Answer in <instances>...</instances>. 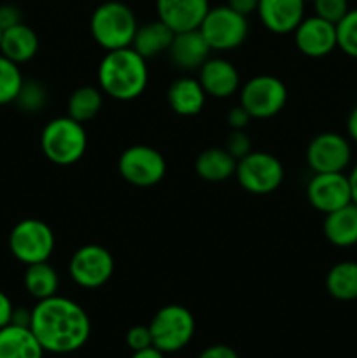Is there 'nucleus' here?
I'll use <instances>...</instances> for the list:
<instances>
[{"label": "nucleus", "instance_id": "f257e3e1", "mask_svg": "<svg viewBox=\"0 0 357 358\" xmlns=\"http://www.w3.org/2000/svg\"><path fill=\"white\" fill-rule=\"evenodd\" d=\"M30 329L44 352L66 355L86 345L91 322L80 304L56 294L31 308Z\"/></svg>", "mask_w": 357, "mask_h": 358}, {"label": "nucleus", "instance_id": "f03ea898", "mask_svg": "<svg viewBox=\"0 0 357 358\" xmlns=\"http://www.w3.org/2000/svg\"><path fill=\"white\" fill-rule=\"evenodd\" d=\"M149 80L147 59L133 48L107 51L98 65L102 93L119 101H132L146 91Z\"/></svg>", "mask_w": 357, "mask_h": 358}, {"label": "nucleus", "instance_id": "7ed1b4c3", "mask_svg": "<svg viewBox=\"0 0 357 358\" xmlns=\"http://www.w3.org/2000/svg\"><path fill=\"white\" fill-rule=\"evenodd\" d=\"M136 28H139V23L133 10L118 0L100 3L91 14V35L94 42L105 51L132 48Z\"/></svg>", "mask_w": 357, "mask_h": 358}, {"label": "nucleus", "instance_id": "20e7f679", "mask_svg": "<svg viewBox=\"0 0 357 358\" xmlns=\"http://www.w3.org/2000/svg\"><path fill=\"white\" fill-rule=\"evenodd\" d=\"M44 156L58 166H70L84 156L88 147L86 129L83 122L63 115L49 121L41 135Z\"/></svg>", "mask_w": 357, "mask_h": 358}, {"label": "nucleus", "instance_id": "39448f33", "mask_svg": "<svg viewBox=\"0 0 357 358\" xmlns=\"http://www.w3.org/2000/svg\"><path fill=\"white\" fill-rule=\"evenodd\" d=\"M195 317L181 304L163 306L149 324L153 346L163 353H175L186 348L195 336Z\"/></svg>", "mask_w": 357, "mask_h": 358}, {"label": "nucleus", "instance_id": "423d86ee", "mask_svg": "<svg viewBox=\"0 0 357 358\" xmlns=\"http://www.w3.org/2000/svg\"><path fill=\"white\" fill-rule=\"evenodd\" d=\"M55 243L52 229L38 219L20 220L9 234L10 254L24 266L49 261Z\"/></svg>", "mask_w": 357, "mask_h": 358}, {"label": "nucleus", "instance_id": "0eeeda50", "mask_svg": "<svg viewBox=\"0 0 357 358\" xmlns=\"http://www.w3.org/2000/svg\"><path fill=\"white\" fill-rule=\"evenodd\" d=\"M200 31L212 51H231L240 48L247 38L248 21L247 16L230 6L214 7L200 24Z\"/></svg>", "mask_w": 357, "mask_h": 358}, {"label": "nucleus", "instance_id": "6e6552de", "mask_svg": "<svg viewBox=\"0 0 357 358\" xmlns=\"http://www.w3.org/2000/svg\"><path fill=\"white\" fill-rule=\"evenodd\" d=\"M237 180L251 194H270L276 191L284 180V166L280 159L265 150H251L238 159Z\"/></svg>", "mask_w": 357, "mask_h": 358}, {"label": "nucleus", "instance_id": "1a4fd4ad", "mask_svg": "<svg viewBox=\"0 0 357 358\" xmlns=\"http://www.w3.org/2000/svg\"><path fill=\"white\" fill-rule=\"evenodd\" d=\"M287 101V87L279 77L255 76L244 84L240 105L252 119H270L279 114Z\"/></svg>", "mask_w": 357, "mask_h": 358}, {"label": "nucleus", "instance_id": "9d476101", "mask_svg": "<svg viewBox=\"0 0 357 358\" xmlns=\"http://www.w3.org/2000/svg\"><path fill=\"white\" fill-rule=\"evenodd\" d=\"M119 173L135 187H153L160 184L167 173L163 154L149 145H132L119 157Z\"/></svg>", "mask_w": 357, "mask_h": 358}, {"label": "nucleus", "instance_id": "9b49d317", "mask_svg": "<svg viewBox=\"0 0 357 358\" xmlns=\"http://www.w3.org/2000/svg\"><path fill=\"white\" fill-rule=\"evenodd\" d=\"M69 271L83 289H100L114 275V257L102 245H84L74 252Z\"/></svg>", "mask_w": 357, "mask_h": 358}, {"label": "nucleus", "instance_id": "f8f14e48", "mask_svg": "<svg viewBox=\"0 0 357 358\" xmlns=\"http://www.w3.org/2000/svg\"><path fill=\"white\" fill-rule=\"evenodd\" d=\"M350 161L352 147L340 133H321L308 143L307 163L314 173H343Z\"/></svg>", "mask_w": 357, "mask_h": 358}, {"label": "nucleus", "instance_id": "ddd939ff", "mask_svg": "<svg viewBox=\"0 0 357 358\" xmlns=\"http://www.w3.org/2000/svg\"><path fill=\"white\" fill-rule=\"evenodd\" d=\"M308 203L324 215L352 203L349 175L345 173H314L307 185Z\"/></svg>", "mask_w": 357, "mask_h": 358}, {"label": "nucleus", "instance_id": "4468645a", "mask_svg": "<svg viewBox=\"0 0 357 358\" xmlns=\"http://www.w3.org/2000/svg\"><path fill=\"white\" fill-rule=\"evenodd\" d=\"M294 42L300 52L308 58H324L338 48L336 24L318 16L303 17L294 30Z\"/></svg>", "mask_w": 357, "mask_h": 358}, {"label": "nucleus", "instance_id": "2eb2a0df", "mask_svg": "<svg viewBox=\"0 0 357 358\" xmlns=\"http://www.w3.org/2000/svg\"><path fill=\"white\" fill-rule=\"evenodd\" d=\"M158 20L178 31L196 30L210 10L209 0H156Z\"/></svg>", "mask_w": 357, "mask_h": 358}, {"label": "nucleus", "instance_id": "dca6fc26", "mask_svg": "<svg viewBox=\"0 0 357 358\" xmlns=\"http://www.w3.org/2000/svg\"><path fill=\"white\" fill-rule=\"evenodd\" d=\"M304 3V0H259V20L273 34H290L303 21Z\"/></svg>", "mask_w": 357, "mask_h": 358}, {"label": "nucleus", "instance_id": "f3484780", "mask_svg": "<svg viewBox=\"0 0 357 358\" xmlns=\"http://www.w3.org/2000/svg\"><path fill=\"white\" fill-rule=\"evenodd\" d=\"M200 84L206 96L230 98L240 87V73L237 66L224 58H209L200 66Z\"/></svg>", "mask_w": 357, "mask_h": 358}, {"label": "nucleus", "instance_id": "a211bd4d", "mask_svg": "<svg viewBox=\"0 0 357 358\" xmlns=\"http://www.w3.org/2000/svg\"><path fill=\"white\" fill-rule=\"evenodd\" d=\"M210 45L200 28L188 31H178L168 49V58L181 70H200V66L210 58Z\"/></svg>", "mask_w": 357, "mask_h": 358}, {"label": "nucleus", "instance_id": "6ab92c4d", "mask_svg": "<svg viewBox=\"0 0 357 358\" xmlns=\"http://www.w3.org/2000/svg\"><path fill=\"white\" fill-rule=\"evenodd\" d=\"M168 105L172 110L184 117L200 114L205 107L206 93L198 79L192 77H181L170 84L167 93Z\"/></svg>", "mask_w": 357, "mask_h": 358}, {"label": "nucleus", "instance_id": "aec40b11", "mask_svg": "<svg viewBox=\"0 0 357 358\" xmlns=\"http://www.w3.org/2000/svg\"><path fill=\"white\" fill-rule=\"evenodd\" d=\"M44 353L30 327L9 324L0 329V358H44Z\"/></svg>", "mask_w": 357, "mask_h": 358}, {"label": "nucleus", "instance_id": "412c9836", "mask_svg": "<svg viewBox=\"0 0 357 358\" xmlns=\"http://www.w3.org/2000/svg\"><path fill=\"white\" fill-rule=\"evenodd\" d=\"M38 37L34 28L24 24L23 21L14 27L2 31V42H0V55L9 58L10 62L27 63L37 55Z\"/></svg>", "mask_w": 357, "mask_h": 358}, {"label": "nucleus", "instance_id": "4be33fe9", "mask_svg": "<svg viewBox=\"0 0 357 358\" xmlns=\"http://www.w3.org/2000/svg\"><path fill=\"white\" fill-rule=\"evenodd\" d=\"M174 37L175 31L161 20L149 21V23H144L136 28L132 48L142 58H156V56L163 55V52H168Z\"/></svg>", "mask_w": 357, "mask_h": 358}, {"label": "nucleus", "instance_id": "5701e85b", "mask_svg": "<svg viewBox=\"0 0 357 358\" xmlns=\"http://www.w3.org/2000/svg\"><path fill=\"white\" fill-rule=\"evenodd\" d=\"M324 234L335 247H352L357 243V205L343 206L328 213L324 219Z\"/></svg>", "mask_w": 357, "mask_h": 358}, {"label": "nucleus", "instance_id": "b1692460", "mask_svg": "<svg viewBox=\"0 0 357 358\" xmlns=\"http://www.w3.org/2000/svg\"><path fill=\"white\" fill-rule=\"evenodd\" d=\"M238 161L220 147H210L205 149L196 157V173L205 182H224L231 178L237 170Z\"/></svg>", "mask_w": 357, "mask_h": 358}, {"label": "nucleus", "instance_id": "393cba45", "mask_svg": "<svg viewBox=\"0 0 357 358\" xmlns=\"http://www.w3.org/2000/svg\"><path fill=\"white\" fill-rule=\"evenodd\" d=\"M326 290L336 301H357V262L342 261L332 266L326 276Z\"/></svg>", "mask_w": 357, "mask_h": 358}, {"label": "nucleus", "instance_id": "a878e982", "mask_svg": "<svg viewBox=\"0 0 357 358\" xmlns=\"http://www.w3.org/2000/svg\"><path fill=\"white\" fill-rule=\"evenodd\" d=\"M23 283L24 289H27V292L30 294L31 297H35L37 301H42L58 294L59 278L56 269L46 261L27 266Z\"/></svg>", "mask_w": 357, "mask_h": 358}, {"label": "nucleus", "instance_id": "bb28decb", "mask_svg": "<svg viewBox=\"0 0 357 358\" xmlns=\"http://www.w3.org/2000/svg\"><path fill=\"white\" fill-rule=\"evenodd\" d=\"M104 105L102 90L93 86L77 87L69 98V117L76 119L77 122H88L98 115Z\"/></svg>", "mask_w": 357, "mask_h": 358}, {"label": "nucleus", "instance_id": "cd10ccee", "mask_svg": "<svg viewBox=\"0 0 357 358\" xmlns=\"http://www.w3.org/2000/svg\"><path fill=\"white\" fill-rule=\"evenodd\" d=\"M23 83L20 65L0 55V105L14 103Z\"/></svg>", "mask_w": 357, "mask_h": 358}, {"label": "nucleus", "instance_id": "c85d7f7f", "mask_svg": "<svg viewBox=\"0 0 357 358\" xmlns=\"http://www.w3.org/2000/svg\"><path fill=\"white\" fill-rule=\"evenodd\" d=\"M46 101H48V93L44 86L38 80H24L14 103L27 114H35L44 108Z\"/></svg>", "mask_w": 357, "mask_h": 358}, {"label": "nucleus", "instance_id": "c756f323", "mask_svg": "<svg viewBox=\"0 0 357 358\" xmlns=\"http://www.w3.org/2000/svg\"><path fill=\"white\" fill-rule=\"evenodd\" d=\"M338 48L350 58L357 59V7L350 9L340 23H336Z\"/></svg>", "mask_w": 357, "mask_h": 358}, {"label": "nucleus", "instance_id": "7c9ffc66", "mask_svg": "<svg viewBox=\"0 0 357 358\" xmlns=\"http://www.w3.org/2000/svg\"><path fill=\"white\" fill-rule=\"evenodd\" d=\"M315 16L336 24L343 20L346 13L350 10L349 0H314Z\"/></svg>", "mask_w": 357, "mask_h": 358}, {"label": "nucleus", "instance_id": "2f4dec72", "mask_svg": "<svg viewBox=\"0 0 357 358\" xmlns=\"http://www.w3.org/2000/svg\"><path fill=\"white\" fill-rule=\"evenodd\" d=\"M224 149L238 161L241 159V157L247 156L252 150L251 138H248V135L244 129H233V131L230 133V136H227L226 147H224Z\"/></svg>", "mask_w": 357, "mask_h": 358}, {"label": "nucleus", "instance_id": "473e14b6", "mask_svg": "<svg viewBox=\"0 0 357 358\" xmlns=\"http://www.w3.org/2000/svg\"><path fill=\"white\" fill-rule=\"evenodd\" d=\"M126 345L133 350V352H140L149 346H153V336H150L149 325H135L126 334Z\"/></svg>", "mask_w": 357, "mask_h": 358}, {"label": "nucleus", "instance_id": "72a5a7b5", "mask_svg": "<svg viewBox=\"0 0 357 358\" xmlns=\"http://www.w3.org/2000/svg\"><path fill=\"white\" fill-rule=\"evenodd\" d=\"M18 23H21L20 9L13 6V3H2L0 6V30L4 31Z\"/></svg>", "mask_w": 357, "mask_h": 358}, {"label": "nucleus", "instance_id": "f704fd0d", "mask_svg": "<svg viewBox=\"0 0 357 358\" xmlns=\"http://www.w3.org/2000/svg\"><path fill=\"white\" fill-rule=\"evenodd\" d=\"M251 119L252 117L248 115V112L241 105H237V107H233L227 112V122H230L231 129H245L248 122H251Z\"/></svg>", "mask_w": 357, "mask_h": 358}, {"label": "nucleus", "instance_id": "c9c22d12", "mask_svg": "<svg viewBox=\"0 0 357 358\" xmlns=\"http://www.w3.org/2000/svg\"><path fill=\"white\" fill-rule=\"evenodd\" d=\"M198 358H240L231 346L227 345H212L203 350Z\"/></svg>", "mask_w": 357, "mask_h": 358}, {"label": "nucleus", "instance_id": "e433bc0d", "mask_svg": "<svg viewBox=\"0 0 357 358\" xmlns=\"http://www.w3.org/2000/svg\"><path fill=\"white\" fill-rule=\"evenodd\" d=\"M13 301L9 299L6 292L0 290V329L6 327V325L10 324V318H13Z\"/></svg>", "mask_w": 357, "mask_h": 358}, {"label": "nucleus", "instance_id": "4c0bfd02", "mask_svg": "<svg viewBox=\"0 0 357 358\" xmlns=\"http://www.w3.org/2000/svg\"><path fill=\"white\" fill-rule=\"evenodd\" d=\"M227 6L237 10V13L248 16L252 13H258L259 0H227Z\"/></svg>", "mask_w": 357, "mask_h": 358}, {"label": "nucleus", "instance_id": "58836bf2", "mask_svg": "<svg viewBox=\"0 0 357 358\" xmlns=\"http://www.w3.org/2000/svg\"><path fill=\"white\" fill-rule=\"evenodd\" d=\"M10 324L20 325V327H30L31 310H27V308H14L13 318H10Z\"/></svg>", "mask_w": 357, "mask_h": 358}, {"label": "nucleus", "instance_id": "ea45409f", "mask_svg": "<svg viewBox=\"0 0 357 358\" xmlns=\"http://www.w3.org/2000/svg\"><path fill=\"white\" fill-rule=\"evenodd\" d=\"M346 133H349L350 140L357 142V107L350 112L349 119H346Z\"/></svg>", "mask_w": 357, "mask_h": 358}, {"label": "nucleus", "instance_id": "a19ab883", "mask_svg": "<svg viewBox=\"0 0 357 358\" xmlns=\"http://www.w3.org/2000/svg\"><path fill=\"white\" fill-rule=\"evenodd\" d=\"M132 358H164V353L154 346H149V348L140 350V352H133Z\"/></svg>", "mask_w": 357, "mask_h": 358}, {"label": "nucleus", "instance_id": "79ce46f5", "mask_svg": "<svg viewBox=\"0 0 357 358\" xmlns=\"http://www.w3.org/2000/svg\"><path fill=\"white\" fill-rule=\"evenodd\" d=\"M349 182H350V191H352V203H356L357 205V163L354 164L352 171H350Z\"/></svg>", "mask_w": 357, "mask_h": 358}, {"label": "nucleus", "instance_id": "37998d69", "mask_svg": "<svg viewBox=\"0 0 357 358\" xmlns=\"http://www.w3.org/2000/svg\"><path fill=\"white\" fill-rule=\"evenodd\" d=\"M0 42H2V30H0Z\"/></svg>", "mask_w": 357, "mask_h": 358}, {"label": "nucleus", "instance_id": "c03bdc74", "mask_svg": "<svg viewBox=\"0 0 357 358\" xmlns=\"http://www.w3.org/2000/svg\"><path fill=\"white\" fill-rule=\"evenodd\" d=\"M304 2H314V0H304Z\"/></svg>", "mask_w": 357, "mask_h": 358}]
</instances>
